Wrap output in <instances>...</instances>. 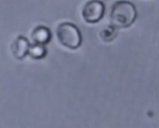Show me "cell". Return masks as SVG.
<instances>
[{
	"label": "cell",
	"mask_w": 159,
	"mask_h": 128,
	"mask_svg": "<svg viewBox=\"0 0 159 128\" xmlns=\"http://www.w3.org/2000/svg\"><path fill=\"white\" fill-rule=\"evenodd\" d=\"M138 11L132 2L128 0H119L111 6V24L117 28L130 27L135 22Z\"/></svg>",
	"instance_id": "cell-1"
},
{
	"label": "cell",
	"mask_w": 159,
	"mask_h": 128,
	"mask_svg": "<svg viewBox=\"0 0 159 128\" xmlns=\"http://www.w3.org/2000/svg\"><path fill=\"white\" fill-rule=\"evenodd\" d=\"M57 37L62 46L71 50L79 48L82 42V36L79 28L73 23L63 22L57 28Z\"/></svg>",
	"instance_id": "cell-2"
},
{
	"label": "cell",
	"mask_w": 159,
	"mask_h": 128,
	"mask_svg": "<svg viewBox=\"0 0 159 128\" xmlns=\"http://www.w3.org/2000/svg\"><path fill=\"white\" fill-rule=\"evenodd\" d=\"M105 13V4L101 0H90L82 8V17L89 24H94L103 19Z\"/></svg>",
	"instance_id": "cell-3"
},
{
	"label": "cell",
	"mask_w": 159,
	"mask_h": 128,
	"mask_svg": "<svg viewBox=\"0 0 159 128\" xmlns=\"http://www.w3.org/2000/svg\"><path fill=\"white\" fill-rule=\"evenodd\" d=\"M30 47V44L27 40V38L23 37V36H19V37L13 41L12 47H11L13 57L17 60H23L26 55H28Z\"/></svg>",
	"instance_id": "cell-4"
},
{
	"label": "cell",
	"mask_w": 159,
	"mask_h": 128,
	"mask_svg": "<svg viewBox=\"0 0 159 128\" xmlns=\"http://www.w3.org/2000/svg\"><path fill=\"white\" fill-rule=\"evenodd\" d=\"M30 37L34 44L47 45L51 40V31L46 26H37L33 31Z\"/></svg>",
	"instance_id": "cell-5"
},
{
	"label": "cell",
	"mask_w": 159,
	"mask_h": 128,
	"mask_svg": "<svg viewBox=\"0 0 159 128\" xmlns=\"http://www.w3.org/2000/svg\"><path fill=\"white\" fill-rule=\"evenodd\" d=\"M47 48L44 45H40V44H34L30 45V51H28V55L30 58L35 60H39L42 59L47 55Z\"/></svg>",
	"instance_id": "cell-6"
},
{
	"label": "cell",
	"mask_w": 159,
	"mask_h": 128,
	"mask_svg": "<svg viewBox=\"0 0 159 128\" xmlns=\"http://www.w3.org/2000/svg\"><path fill=\"white\" fill-rule=\"evenodd\" d=\"M117 34H118L117 27H115V26L111 24L109 26H107V27L103 28V30L101 31L100 36L104 41L111 42V41H113L116 37H117Z\"/></svg>",
	"instance_id": "cell-7"
}]
</instances>
